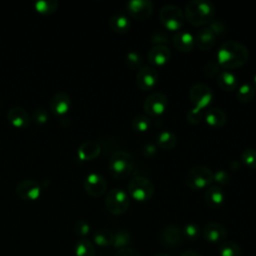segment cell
Here are the masks:
<instances>
[{
    "mask_svg": "<svg viewBox=\"0 0 256 256\" xmlns=\"http://www.w3.org/2000/svg\"><path fill=\"white\" fill-rule=\"evenodd\" d=\"M249 59V51L243 44L228 40L217 51V63L224 69H236L243 66Z\"/></svg>",
    "mask_w": 256,
    "mask_h": 256,
    "instance_id": "cell-1",
    "label": "cell"
},
{
    "mask_svg": "<svg viewBox=\"0 0 256 256\" xmlns=\"http://www.w3.org/2000/svg\"><path fill=\"white\" fill-rule=\"evenodd\" d=\"M215 14L214 5L207 0H192L185 8L184 16L193 26H202L212 22Z\"/></svg>",
    "mask_w": 256,
    "mask_h": 256,
    "instance_id": "cell-2",
    "label": "cell"
},
{
    "mask_svg": "<svg viewBox=\"0 0 256 256\" xmlns=\"http://www.w3.org/2000/svg\"><path fill=\"white\" fill-rule=\"evenodd\" d=\"M133 157L126 151L114 152L109 160L108 169L110 175L115 179H124L133 170Z\"/></svg>",
    "mask_w": 256,
    "mask_h": 256,
    "instance_id": "cell-3",
    "label": "cell"
},
{
    "mask_svg": "<svg viewBox=\"0 0 256 256\" xmlns=\"http://www.w3.org/2000/svg\"><path fill=\"white\" fill-rule=\"evenodd\" d=\"M154 191V185L147 177L144 176H135L128 184L129 195L137 202H146L150 200Z\"/></svg>",
    "mask_w": 256,
    "mask_h": 256,
    "instance_id": "cell-4",
    "label": "cell"
},
{
    "mask_svg": "<svg viewBox=\"0 0 256 256\" xmlns=\"http://www.w3.org/2000/svg\"><path fill=\"white\" fill-rule=\"evenodd\" d=\"M129 204L130 198L128 194L120 188H113L106 195L105 206L113 215L118 216L124 214L127 211Z\"/></svg>",
    "mask_w": 256,
    "mask_h": 256,
    "instance_id": "cell-5",
    "label": "cell"
},
{
    "mask_svg": "<svg viewBox=\"0 0 256 256\" xmlns=\"http://www.w3.org/2000/svg\"><path fill=\"white\" fill-rule=\"evenodd\" d=\"M186 184L193 190L209 187L213 181V172L206 166H195L186 175Z\"/></svg>",
    "mask_w": 256,
    "mask_h": 256,
    "instance_id": "cell-6",
    "label": "cell"
},
{
    "mask_svg": "<svg viewBox=\"0 0 256 256\" xmlns=\"http://www.w3.org/2000/svg\"><path fill=\"white\" fill-rule=\"evenodd\" d=\"M159 17L162 25L169 31H178L184 22L182 10L173 4L163 6L160 10Z\"/></svg>",
    "mask_w": 256,
    "mask_h": 256,
    "instance_id": "cell-7",
    "label": "cell"
},
{
    "mask_svg": "<svg viewBox=\"0 0 256 256\" xmlns=\"http://www.w3.org/2000/svg\"><path fill=\"white\" fill-rule=\"evenodd\" d=\"M189 98L195 108L202 110L212 102L213 92L207 85L198 83L190 88Z\"/></svg>",
    "mask_w": 256,
    "mask_h": 256,
    "instance_id": "cell-8",
    "label": "cell"
},
{
    "mask_svg": "<svg viewBox=\"0 0 256 256\" xmlns=\"http://www.w3.org/2000/svg\"><path fill=\"white\" fill-rule=\"evenodd\" d=\"M167 104H168V101L165 94L161 92H155L150 94L145 99L143 108L148 115L153 117H158L165 112Z\"/></svg>",
    "mask_w": 256,
    "mask_h": 256,
    "instance_id": "cell-9",
    "label": "cell"
},
{
    "mask_svg": "<svg viewBox=\"0 0 256 256\" xmlns=\"http://www.w3.org/2000/svg\"><path fill=\"white\" fill-rule=\"evenodd\" d=\"M127 11L137 20L149 18L153 12V4L149 0H131L127 3Z\"/></svg>",
    "mask_w": 256,
    "mask_h": 256,
    "instance_id": "cell-10",
    "label": "cell"
},
{
    "mask_svg": "<svg viewBox=\"0 0 256 256\" xmlns=\"http://www.w3.org/2000/svg\"><path fill=\"white\" fill-rule=\"evenodd\" d=\"M158 82V74L151 66H142L136 75V84L143 90L148 91L156 86Z\"/></svg>",
    "mask_w": 256,
    "mask_h": 256,
    "instance_id": "cell-11",
    "label": "cell"
},
{
    "mask_svg": "<svg viewBox=\"0 0 256 256\" xmlns=\"http://www.w3.org/2000/svg\"><path fill=\"white\" fill-rule=\"evenodd\" d=\"M84 189L89 195L99 197L106 192L107 183L102 175L98 173H90L84 180Z\"/></svg>",
    "mask_w": 256,
    "mask_h": 256,
    "instance_id": "cell-12",
    "label": "cell"
},
{
    "mask_svg": "<svg viewBox=\"0 0 256 256\" xmlns=\"http://www.w3.org/2000/svg\"><path fill=\"white\" fill-rule=\"evenodd\" d=\"M160 241L164 246L175 248L183 244L184 235L178 226L168 225L162 230L160 234Z\"/></svg>",
    "mask_w": 256,
    "mask_h": 256,
    "instance_id": "cell-13",
    "label": "cell"
},
{
    "mask_svg": "<svg viewBox=\"0 0 256 256\" xmlns=\"http://www.w3.org/2000/svg\"><path fill=\"white\" fill-rule=\"evenodd\" d=\"M16 193L21 199L33 201L40 197L41 186L34 180H23L17 184Z\"/></svg>",
    "mask_w": 256,
    "mask_h": 256,
    "instance_id": "cell-14",
    "label": "cell"
},
{
    "mask_svg": "<svg viewBox=\"0 0 256 256\" xmlns=\"http://www.w3.org/2000/svg\"><path fill=\"white\" fill-rule=\"evenodd\" d=\"M204 239L212 244H221L224 242L227 231L225 227L218 222H209L203 228Z\"/></svg>",
    "mask_w": 256,
    "mask_h": 256,
    "instance_id": "cell-15",
    "label": "cell"
},
{
    "mask_svg": "<svg viewBox=\"0 0 256 256\" xmlns=\"http://www.w3.org/2000/svg\"><path fill=\"white\" fill-rule=\"evenodd\" d=\"M171 52L166 45H154L147 53V59L154 66H163L170 60Z\"/></svg>",
    "mask_w": 256,
    "mask_h": 256,
    "instance_id": "cell-16",
    "label": "cell"
},
{
    "mask_svg": "<svg viewBox=\"0 0 256 256\" xmlns=\"http://www.w3.org/2000/svg\"><path fill=\"white\" fill-rule=\"evenodd\" d=\"M174 47L183 53H187L193 50L195 46V40L191 33L187 31H179L175 33L173 37Z\"/></svg>",
    "mask_w": 256,
    "mask_h": 256,
    "instance_id": "cell-17",
    "label": "cell"
},
{
    "mask_svg": "<svg viewBox=\"0 0 256 256\" xmlns=\"http://www.w3.org/2000/svg\"><path fill=\"white\" fill-rule=\"evenodd\" d=\"M8 121L17 128H26L29 126L31 118L26 110L21 107H13L7 113Z\"/></svg>",
    "mask_w": 256,
    "mask_h": 256,
    "instance_id": "cell-18",
    "label": "cell"
},
{
    "mask_svg": "<svg viewBox=\"0 0 256 256\" xmlns=\"http://www.w3.org/2000/svg\"><path fill=\"white\" fill-rule=\"evenodd\" d=\"M71 107V98L66 92H59L55 94L50 102V108L52 112L58 115H63Z\"/></svg>",
    "mask_w": 256,
    "mask_h": 256,
    "instance_id": "cell-19",
    "label": "cell"
},
{
    "mask_svg": "<svg viewBox=\"0 0 256 256\" xmlns=\"http://www.w3.org/2000/svg\"><path fill=\"white\" fill-rule=\"evenodd\" d=\"M204 199L206 204L212 208H217L221 206L225 199L222 187L217 184L210 185L204 193Z\"/></svg>",
    "mask_w": 256,
    "mask_h": 256,
    "instance_id": "cell-20",
    "label": "cell"
},
{
    "mask_svg": "<svg viewBox=\"0 0 256 256\" xmlns=\"http://www.w3.org/2000/svg\"><path fill=\"white\" fill-rule=\"evenodd\" d=\"M216 35L213 33V31L210 29V27H204L201 30H199L194 37L195 45L200 50H209L211 49L215 44Z\"/></svg>",
    "mask_w": 256,
    "mask_h": 256,
    "instance_id": "cell-21",
    "label": "cell"
},
{
    "mask_svg": "<svg viewBox=\"0 0 256 256\" xmlns=\"http://www.w3.org/2000/svg\"><path fill=\"white\" fill-rule=\"evenodd\" d=\"M101 152L100 145L95 141H87L82 143L78 148V157L82 161H90L95 159Z\"/></svg>",
    "mask_w": 256,
    "mask_h": 256,
    "instance_id": "cell-22",
    "label": "cell"
},
{
    "mask_svg": "<svg viewBox=\"0 0 256 256\" xmlns=\"http://www.w3.org/2000/svg\"><path fill=\"white\" fill-rule=\"evenodd\" d=\"M205 122L214 128L223 127L227 121L225 112L219 108H211L204 114Z\"/></svg>",
    "mask_w": 256,
    "mask_h": 256,
    "instance_id": "cell-23",
    "label": "cell"
},
{
    "mask_svg": "<svg viewBox=\"0 0 256 256\" xmlns=\"http://www.w3.org/2000/svg\"><path fill=\"white\" fill-rule=\"evenodd\" d=\"M217 84L222 90L232 92L237 87V77L228 70L220 71L217 75Z\"/></svg>",
    "mask_w": 256,
    "mask_h": 256,
    "instance_id": "cell-24",
    "label": "cell"
},
{
    "mask_svg": "<svg viewBox=\"0 0 256 256\" xmlns=\"http://www.w3.org/2000/svg\"><path fill=\"white\" fill-rule=\"evenodd\" d=\"M178 142V138L175 133L165 130L160 132L156 137V145L163 150L173 149Z\"/></svg>",
    "mask_w": 256,
    "mask_h": 256,
    "instance_id": "cell-25",
    "label": "cell"
},
{
    "mask_svg": "<svg viewBox=\"0 0 256 256\" xmlns=\"http://www.w3.org/2000/svg\"><path fill=\"white\" fill-rule=\"evenodd\" d=\"M109 26L116 33H126L130 29L131 23L128 17L122 14H117V15H113L110 18Z\"/></svg>",
    "mask_w": 256,
    "mask_h": 256,
    "instance_id": "cell-26",
    "label": "cell"
},
{
    "mask_svg": "<svg viewBox=\"0 0 256 256\" xmlns=\"http://www.w3.org/2000/svg\"><path fill=\"white\" fill-rule=\"evenodd\" d=\"M132 242L131 234L126 229H119L113 233V243L114 248L123 249L130 246Z\"/></svg>",
    "mask_w": 256,
    "mask_h": 256,
    "instance_id": "cell-27",
    "label": "cell"
},
{
    "mask_svg": "<svg viewBox=\"0 0 256 256\" xmlns=\"http://www.w3.org/2000/svg\"><path fill=\"white\" fill-rule=\"evenodd\" d=\"M93 241L100 247H108L113 243V233L107 229H98L93 234Z\"/></svg>",
    "mask_w": 256,
    "mask_h": 256,
    "instance_id": "cell-28",
    "label": "cell"
},
{
    "mask_svg": "<svg viewBox=\"0 0 256 256\" xmlns=\"http://www.w3.org/2000/svg\"><path fill=\"white\" fill-rule=\"evenodd\" d=\"M76 256H95V248L90 240L81 238L75 245Z\"/></svg>",
    "mask_w": 256,
    "mask_h": 256,
    "instance_id": "cell-29",
    "label": "cell"
},
{
    "mask_svg": "<svg viewBox=\"0 0 256 256\" xmlns=\"http://www.w3.org/2000/svg\"><path fill=\"white\" fill-rule=\"evenodd\" d=\"M254 95H255V88L250 83L242 84L236 92V98L241 103H249L254 98Z\"/></svg>",
    "mask_w": 256,
    "mask_h": 256,
    "instance_id": "cell-30",
    "label": "cell"
},
{
    "mask_svg": "<svg viewBox=\"0 0 256 256\" xmlns=\"http://www.w3.org/2000/svg\"><path fill=\"white\" fill-rule=\"evenodd\" d=\"M219 256H241V249L237 243L226 241L219 247Z\"/></svg>",
    "mask_w": 256,
    "mask_h": 256,
    "instance_id": "cell-31",
    "label": "cell"
},
{
    "mask_svg": "<svg viewBox=\"0 0 256 256\" xmlns=\"http://www.w3.org/2000/svg\"><path fill=\"white\" fill-rule=\"evenodd\" d=\"M57 5L55 0H39L35 3V8L42 14H51L57 9Z\"/></svg>",
    "mask_w": 256,
    "mask_h": 256,
    "instance_id": "cell-32",
    "label": "cell"
},
{
    "mask_svg": "<svg viewBox=\"0 0 256 256\" xmlns=\"http://www.w3.org/2000/svg\"><path fill=\"white\" fill-rule=\"evenodd\" d=\"M241 160L249 169H256V149H245L241 154Z\"/></svg>",
    "mask_w": 256,
    "mask_h": 256,
    "instance_id": "cell-33",
    "label": "cell"
},
{
    "mask_svg": "<svg viewBox=\"0 0 256 256\" xmlns=\"http://www.w3.org/2000/svg\"><path fill=\"white\" fill-rule=\"evenodd\" d=\"M132 128L137 132H145L150 127V119L145 115H138L132 120Z\"/></svg>",
    "mask_w": 256,
    "mask_h": 256,
    "instance_id": "cell-34",
    "label": "cell"
},
{
    "mask_svg": "<svg viewBox=\"0 0 256 256\" xmlns=\"http://www.w3.org/2000/svg\"><path fill=\"white\" fill-rule=\"evenodd\" d=\"M142 63H143V60L139 53L135 51H131L126 55V64L129 68L134 70L136 69L139 70L142 67Z\"/></svg>",
    "mask_w": 256,
    "mask_h": 256,
    "instance_id": "cell-35",
    "label": "cell"
},
{
    "mask_svg": "<svg viewBox=\"0 0 256 256\" xmlns=\"http://www.w3.org/2000/svg\"><path fill=\"white\" fill-rule=\"evenodd\" d=\"M182 232L184 237L188 238L189 240H195L200 235V228L195 223H188L184 226Z\"/></svg>",
    "mask_w": 256,
    "mask_h": 256,
    "instance_id": "cell-36",
    "label": "cell"
},
{
    "mask_svg": "<svg viewBox=\"0 0 256 256\" xmlns=\"http://www.w3.org/2000/svg\"><path fill=\"white\" fill-rule=\"evenodd\" d=\"M203 117V113L201 112V110L197 109V108H192L186 115V119L187 122L191 125H196L198 123H200L201 119Z\"/></svg>",
    "mask_w": 256,
    "mask_h": 256,
    "instance_id": "cell-37",
    "label": "cell"
},
{
    "mask_svg": "<svg viewBox=\"0 0 256 256\" xmlns=\"http://www.w3.org/2000/svg\"><path fill=\"white\" fill-rule=\"evenodd\" d=\"M220 69V66L219 64L217 63V61H209L208 63H206V65L204 66V74L209 77V78H212L216 75H218V73L220 72L219 71Z\"/></svg>",
    "mask_w": 256,
    "mask_h": 256,
    "instance_id": "cell-38",
    "label": "cell"
},
{
    "mask_svg": "<svg viewBox=\"0 0 256 256\" xmlns=\"http://www.w3.org/2000/svg\"><path fill=\"white\" fill-rule=\"evenodd\" d=\"M213 181H215L219 186H224L229 183L230 176L226 171L218 170L215 173H213Z\"/></svg>",
    "mask_w": 256,
    "mask_h": 256,
    "instance_id": "cell-39",
    "label": "cell"
},
{
    "mask_svg": "<svg viewBox=\"0 0 256 256\" xmlns=\"http://www.w3.org/2000/svg\"><path fill=\"white\" fill-rule=\"evenodd\" d=\"M75 232L81 238H86L90 232V225L84 220H79L75 225Z\"/></svg>",
    "mask_w": 256,
    "mask_h": 256,
    "instance_id": "cell-40",
    "label": "cell"
},
{
    "mask_svg": "<svg viewBox=\"0 0 256 256\" xmlns=\"http://www.w3.org/2000/svg\"><path fill=\"white\" fill-rule=\"evenodd\" d=\"M49 118V115H48V112L45 110V109H42V108H39V109H36L33 114H32V120L35 122V123H38V124H42V123H45Z\"/></svg>",
    "mask_w": 256,
    "mask_h": 256,
    "instance_id": "cell-41",
    "label": "cell"
},
{
    "mask_svg": "<svg viewBox=\"0 0 256 256\" xmlns=\"http://www.w3.org/2000/svg\"><path fill=\"white\" fill-rule=\"evenodd\" d=\"M142 154L147 158L154 157L157 154V145L152 142L145 143L142 147Z\"/></svg>",
    "mask_w": 256,
    "mask_h": 256,
    "instance_id": "cell-42",
    "label": "cell"
},
{
    "mask_svg": "<svg viewBox=\"0 0 256 256\" xmlns=\"http://www.w3.org/2000/svg\"><path fill=\"white\" fill-rule=\"evenodd\" d=\"M151 42L155 45H165L168 42V36L162 31H157L151 36Z\"/></svg>",
    "mask_w": 256,
    "mask_h": 256,
    "instance_id": "cell-43",
    "label": "cell"
},
{
    "mask_svg": "<svg viewBox=\"0 0 256 256\" xmlns=\"http://www.w3.org/2000/svg\"><path fill=\"white\" fill-rule=\"evenodd\" d=\"M115 256H140V254L133 248L131 247H127V248H123V249H119Z\"/></svg>",
    "mask_w": 256,
    "mask_h": 256,
    "instance_id": "cell-44",
    "label": "cell"
},
{
    "mask_svg": "<svg viewBox=\"0 0 256 256\" xmlns=\"http://www.w3.org/2000/svg\"><path fill=\"white\" fill-rule=\"evenodd\" d=\"M210 29L213 31V33L215 35H220V34H223L224 31H225V26L223 23L221 22H212L210 25H209Z\"/></svg>",
    "mask_w": 256,
    "mask_h": 256,
    "instance_id": "cell-45",
    "label": "cell"
},
{
    "mask_svg": "<svg viewBox=\"0 0 256 256\" xmlns=\"http://www.w3.org/2000/svg\"><path fill=\"white\" fill-rule=\"evenodd\" d=\"M180 256H201V255L198 252H196V251L187 250V251H184Z\"/></svg>",
    "mask_w": 256,
    "mask_h": 256,
    "instance_id": "cell-46",
    "label": "cell"
},
{
    "mask_svg": "<svg viewBox=\"0 0 256 256\" xmlns=\"http://www.w3.org/2000/svg\"><path fill=\"white\" fill-rule=\"evenodd\" d=\"M153 256H170V255L165 254V253H156V254H154Z\"/></svg>",
    "mask_w": 256,
    "mask_h": 256,
    "instance_id": "cell-47",
    "label": "cell"
},
{
    "mask_svg": "<svg viewBox=\"0 0 256 256\" xmlns=\"http://www.w3.org/2000/svg\"><path fill=\"white\" fill-rule=\"evenodd\" d=\"M253 87L256 89V74H255V76H254V78H253Z\"/></svg>",
    "mask_w": 256,
    "mask_h": 256,
    "instance_id": "cell-48",
    "label": "cell"
}]
</instances>
